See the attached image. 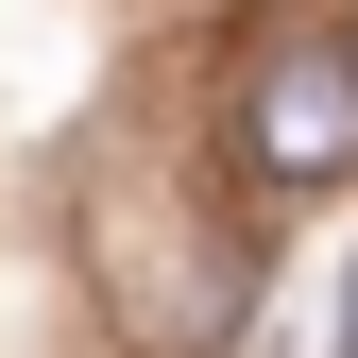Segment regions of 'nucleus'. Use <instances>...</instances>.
<instances>
[{
  "label": "nucleus",
  "mask_w": 358,
  "mask_h": 358,
  "mask_svg": "<svg viewBox=\"0 0 358 358\" xmlns=\"http://www.w3.org/2000/svg\"><path fill=\"white\" fill-rule=\"evenodd\" d=\"M341 154H358V52L341 34H290V52L256 69V171H273V188H324Z\"/></svg>",
  "instance_id": "obj_1"
},
{
  "label": "nucleus",
  "mask_w": 358,
  "mask_h": 358,
  "mask_svg": "<svg viewBox=\"0 0 358 358\" xmlns=\"http://www.w3.org/2000/svg\"><path fill=\"white\" fill-rule=\"evenodd\" d=\"M341 358H358V273H341Z\"/></svg>",
  "instance_id": "obj_2"
}]
</instances>
